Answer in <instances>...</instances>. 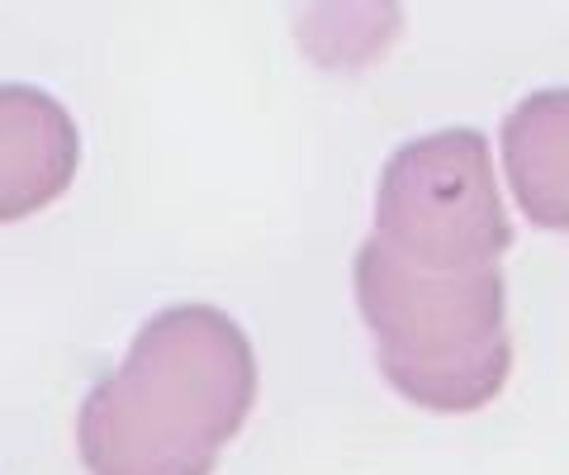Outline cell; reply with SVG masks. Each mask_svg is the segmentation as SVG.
Masks as SVG:
<instances>
[{
    "label": "cell",
    "mask_w": 569,
    "mask_h": 475,
    "mask_svg": "<svg viewBox=\"0 0 569 475\" xmlns=\"http://www.w3.org/2000/svg\"><path fill=\"white\" fill-rule=\"evenodd\" d=\"M422 271H485L512 243L485 133L441 129L403 144L380 171L376 234Z\"/></svg>",
    "instance_id": "3957f363"
},
{
    "label": "cell",
    "mask_w": 569,
    "mask_h": 475,
    "mask_svg": "<svg viewBox=\"0 0 569 475\" xmlns=\"http://www.w3.org/2000/svg\"><path fill=\"white\" fill-rule=\"evenodd\" d=\"M257 399V357L233 314L171 305L138 328L133 347L77 418L91 475H213Z\"/></svg>",
    "instance_id": "6da1fadb"
},
{
    "label": "cell",
    "mask_w": 569,
    "mask_h": 475,
    "mask_svg": "<svg viewBox=\"0 0 569 475\" xmlns=\"http://www.w3.org/2000/svg\"><path fill=\"white\" fill-rule=\"evenodd\" d=\"M356 305L376 333V362L403 399L441 414L489 404L508 380L503 271H422L380 238L356 253Z\"/></svg>",
    "instance_id": "7a4b0ae2"
},
{
    "label": "cell",
    "mask_w": 569,
    "mask_h": 475,
    "mask_svg": "<svg viewBox=\"0 0 569 475\" xmlns=\"http://www.w3.org/2000/svg\"><path fill=\"white\" fill-rule=\"evenodd\" d=\"M81 133L58 96L0 81V224L48 209L77 176Z\"/></svg>",
    "instance_id": "277c9868"
},
{
    "label": "cell",
    "mask_w": 569,
    "mask_h": 475,
    "mask_svg": "<svg viewBox=\"0 0 569 475\" xmlns=\"http://www.w3.org/2000/svg\"><path fill=\"white\" fill-rule=\"evenodd\" d=\"M503 167L522 215L569 234V86L527 96L503 119Z\"/></svg>",
    "instance_id": "5b68a950"
}]
</instances>
